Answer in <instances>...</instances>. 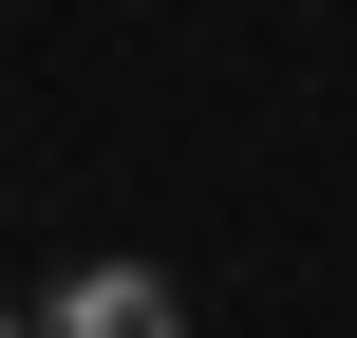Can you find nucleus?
<instances>
[{
	"label": "nucleus",
	"mask_w": 357,
	"mask_h": 338,
	"mask_svg": "<svg viewBox=\"0 0 357 338\" xmlns=\"http://www.w3.org/2000/svg\"><path fill=\"white\" fill-rule=\"evenodd\" d=\"M0 338H38V320H19V301H0Z\"/></svg>",
	"instance_id": "obj_2"
},
{
	"label": "nucleus",
	"mask_w": 357,
	"mask_h": 338,
	"mask_svg": "<svg viewBox=\"0 0 357 338\" xmlns=\"http://www.w3.org/2000/svg\"><path fill=\"white\" fill-rule=\"evenodd\" d=\"M38 338H188V301H169L151 263H75V282L38 301Z\"/></svg>",
	"instance_id": "obj_1"
}]
</instances>
